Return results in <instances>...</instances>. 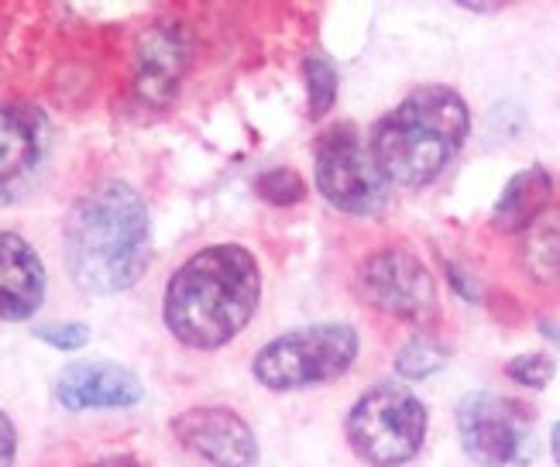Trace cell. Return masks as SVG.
<instances>
[{
    "instance_id": "obj_1",
    "label": "cell",
    "mask_w": 560,
    "mask_h": 467,
    "mask_svg": "<svg viewBox=\"0 0 560 467\" xmlns=\"http://www.w3.org/2000/svg\"><path fill=\"white\" fill-rule=\"evenodd\" d=\"M69 279L90 296L131 289L152 258V220L141 192L125 179H107L83 192L66 220Z\"/></svg>"
},
{
    "instance_id": "obj_2",
    "label": "cell",
    "mask_w": 560,
    "mask_h": 467,
    "mask_svg": "<svg viewBox=\"0 0 560 467\" xmlns=\"http://www.w3.org/2000/svg\"><path fill=\"white\" fill-rule=\"evenodd\" d=\"M261 300L258 261L241 244H213L176 268L165 285L162 316L179 343L217 351L252 324Z\"/></svg>"
},
{
    "instance_id": "obj_3",
    "label": "cell",
    "mask_w": 560,
    "mask_h": 467,
    "mask_svg": "<svg viewBox=\"0 0 560 467\" xmlns=\"http://www.w3.org/2000/svg\"><path fill=\"white\" fill-rule=\"evenodd\" d=\"M471 128L468 104L451 86H420L388 110L369 149L388 186L423 189L451 165Z\"/></svg>"
},
{
    "instance_id": "obj_4",
    "label": "cell",
    "mask_w": 560,
    "mask_h": 467,
    "mask_svg": "<svg viewBox=\"0 0 560 467\" xmlns=\"http://www.w3.org/2000/svg\"><path fill=\"white\" fill-rule=\"evenodd\" d=\"M358 330L351 324H313L269 340L255 354V382L272 392L327 385L340 378L358 358Z\"/></svg>"
},
{
    "instance_id": "obj_5",
    "label": "cell",
    "mask_w": 560,
    "mask_h": 467,
    "mask_svg": "<svg viewBox=\"0 0 560 467\" xmlns=\"http://www.w3.org/2000/svg\"><path fill=\"white\" fill-rule=\"evenodd\" d=\"M427 436V409L396 382L372 385L348 416V444L372 467H399L412 460Z\"/></svg>"
},
{
    "instance_id": "obj_6",
    "label": "cell",
    "mask_w": 560,
    "mask_h": 467,
    "mask_svg": "<svg viewBox=\"0 0 560 467\" xmlns=\"http://www.w3.org/2000/svg\"><path fill=\"white\" fill-rule=\"evenodd\" d=\"M313 168L320 196L340 213L372 217L388 200V183L382 168L351 120H337V125H327L320 131Z\"/></svg>"
},
{
    "instance_id": "obj_7",
    "label": "cell",
    "mask_w": 560,
    "mask_h": 467,
    "mask_svg": "<svg viewBox=\"0 0 560 467\" xmlns=\"http://www.w3.org/2000/svg\"><path fill=\"white\" fill-rule=\"evenodd\" d=\"M358 285L375 310L406 324H427L436 316V282L430 268L406 248H382L364 258Z\"/></svg>"
},
{
    "instance_id": "obj_8",
    "label": "cell",
    "mask_w": 560,
    "mask_h": 467,
    "mask_svg": "<svg viewBox=\"0 0 560 467\" xmlns=\"http://www.w3.org/2000/svg\"><path fill=\"white\" fill-rule=\"evenodd\" d=\"M529 412L513 402L492 396V392H468L457 402V436L465 454L478 467H505L513 464L526 444Z\"/></svg>"
},
{
    "instance_id": "obj_9",
    "label": "cell",
    "mask_w": 560,
    "mask_h": 467,
    "mask_svg": "<svg viewBox=\"0 0 560 467\" xmlns=\"http://www.w3.org/2000/svg\"><path fill=\"white\" fill-rule=\"evenodd\" d=\"M173 436L179 444L213 467H255L258 440L237 412L221 406H197L173 420Z\"/></svg>"
},
{
    "instance_id": "obj_10",
    "label": "cell",
    "mask_w": 560,
    "mask_h": 467,
    "mask_svg": "<svg viewBox=\"0 0 560 467\" xmlns=\"http://www.w3.org/2000/svg\"><path fill=\"white\" fill-rule=\"evenodd\" d=\"M48 152V120L28 104H0V203L35 183Z\"/></svg>"
},
{
    "instance_id": "obj_11",
    "label": "cell",
    "mask_w": 560,
    "mask_h": 467,
    "mask_svg": "<svg viewBox=\"0 0 560 467\" xmlns=\"http://www.w3.org/2000/svg\"><path fill=\"white\" fill-rule=\"evenodd\" d=\"M192 42L179 24H155L138 38V59H135V93L141 104L155 110L176 101L179 83L189 69Z\"/></svg>"
},
{
    "instance_id": "obj_12",
    "label": "cell",
    "mask_w": 560,
    "mask_h": 467,
    "mask_svg": "<svg viewBox=\"0 0 560 467\" xmlns=\"http://www.w3.org/2000/svg\"><path fill=\"white\" fill-rule=\"evenodd\" d=\"M144 396L141 378L114 361H80L69 364L56 382V399L69 412L86 409H128Z\"/></svg>"
},
{
    "instance_id": "obj_13",
    "label": "cell",
    "mask_w": 560,
    "mask_h": 467,
    "mask_svg": "<svg viewBox=\"0 0 560 467\" xmlns=\"http://www.w3.org/2000/svg\"><path fill=\"white\" fill-rule=\"evenodd\" d=\"M45 303V265L28 241L0 231V319L21 324Z\"/></svg>"
},
{
    "instance_id": "obj_14",
    "label": "cell",
    "mask_w": 560,
    "mask_h": 467,
    "mask_svg": "<svg viewBox=\"0 0 560 467\" xmlns=\"http://www.w3.org/2000/svg\"><path fill=\"white\" fill-rule=\"evenodd\" d=\"M550 196H553L550 172L540 168V165L523 168L502 189L499 203H495V213H492V224L499 231H505V234L526 231V227H533L550 210Z\"/></svg>"
},
{
    "instance_id": "obj_15",
    "label": "cell",
    "mask_w": 560,
    "mask_h": 467,
    "mask_svg": "<svg viewBox=\"0 0 560 467\" xmlns=\"http://www.w3.org/2000/svg\"><path fill=\"white\" fill-rule=\"evenodd\" d=\"M526 265L544 282H560V210H547L529 231Z\"/></svg>"
},
{
    "instance_id": "obj_16",
    "label": "cell",
    "mask_w": 560,
    "mask_h": 467,
    "mask_svg": "<svg viewBox=\"0 0 560 467\" xmlns=\"http://www.w3.org/2000/svg\"><path fill=\"white\" fill-rule=\"evenodd\" d=\"M444 361H447L444 343H436L430 337H412L396 354V372L409 382H420V378H430L433 372H441Z\"/></svg>"
},
{
    "instance_id": "obj_17",
    "label": "cell",
    "mask_w": 560,
    "mask_h": 467,
    "mask_svg": "<svg viewBox=\"0 0 560 467\" xmlns=\"http://www.w3.org/2000/svg\"><path fill=\"white\" fill-rule=\"evenodd\" d=\"M303 77H306V96H310V117L320 120L334 107V96H337V69L324 56H310L303 62Z\"/></svg>"
},
{
    "instance_id": "obj_18",
    "label": "cell",
    "mask_w": 560,
    "mask_h": 467,
    "mask_svg": "<svg viewBox=\"0 0 560 467\" xmlns=\"http://www.w3.org/2000/svg\"><path fill=\"white\" fill-rule=\"evenodd\" d=\"M258 196L272 207H292L306 196V186L292 168H272L258 179Z\"/></svg>"
},
{
    "instance_id": "obj_19",
    "label": "cell",
    "mask_w": 560,
    "mask_h": 467,
    "mask_svg": "<svg viewBox=\"0 0 560 467\" xmlns=\"http://www.w3.org/2000/svg\"><path fill=\"white\" fill-rule=\"evenodd\" d=\"M553 372H557V364L544 351L520 354V358H513L505 364V375L513 382H520L523 388H547L553 382Z\"/></svg>"
},
{
    "instance_id": "obj_20",
    "label": "cell",
    "mask_w": 560,
    "mask_h": 467,
    "mask_svg": "<svg viewBox=\"0 0 560 467\" xmlns=\"http://www.w3.org/2000/svg\"><path fill=\"white\" fill-rule=\"evenodd\" d=\"M35 337L45 340L48 348H56V351H80L90 340V327L86 324H45L35 330Z\"/></svg>"
},
{
    "instance_id": "obj_21",
    "label": "cell",
    "mask_w": 560,
    "mask_h": 467,
    "mask_svg": "<svg viewBox=\"0 0 560 467\" xmlns=\"http://www.w3.org/2000/svg\"><path fill=\"white\" fill-rule=\"evenodd\" d=\"M14 454H18V433H14V423L8 420L4 412H0V467H11V464H14Z\"/></svg>"
},
{
    "instance_id": "obj_22",
    "label": "cell",
    "mask_w": 560,
    "mask_h": 467,
    "mask_svg": "<svg viewBox=\"0 0 560 467\" xmlns=\"http://www.w3.org/2000/svg\"><path fill=\"white\" fill-rule=\"evenodd\" d=\"M90 467H144V464H141V460H135V457L117 454V457H104V460H96V464H90Z\"/></svg>"
},
{
    "instance_id": "obj_23",
    "label": "cell",
    "mask_w": 560,
    "mask_h": 467,
    "mask_svg": "<svg viewBox=\"0 0 560 467\" xmlns=\"http://www.w3.org/2000/svg\"><path fill=\"white\" fill-rule=\"evenodd\" d=\"M550 451H553V464L560 467V423H557L553 433H550Z\"/></svg>"
}]
</instances>
